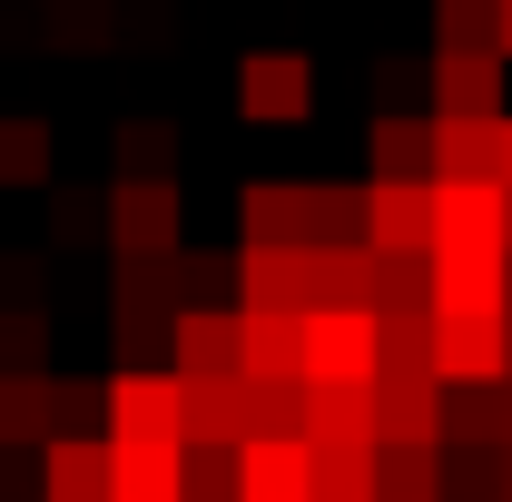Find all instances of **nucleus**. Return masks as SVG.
Listing matches in <instances>:
<instances>
[{
  "label": "nucleus",
  "mask_w": 512,
  "mask_h": 502,
  "mask_svg": "<svg viewBox=\"0 0 512 502\" xmlns=\"http://www.w3.org/2000/svg\"><path fill=\"white\" fill-rule=\"evenodd\" d=\"M434 50H493V0H434Z\"/></svg>",
  "instance_id": "30"
},
{
  "label": "nucleus",
  "mask_w": 512,
  "mask_h": 502,
  "mask_svg": "<svg viewBox=\"0 0 512 502\" xmlns=\"http://www.w3.org/2000/svg\"><path fill=\"white\" fill-rule=\"evenodd\" d=\"M365 247L434 256V178H365Z\"/></svg>",
  "instance_id": "8"
},
{
  "label": "nucleus",
  "mask_w": 512,
  "mask_h": 502,
  "mask_svg": "<svg viewBox=\"0 0 512 502\" xmlns=\"http://www.w3.org/2000/svg\"><path fill=\"white\" fill-rule=\"evenodd\" d=\"M503 50H434L424 89H434V119H512L503 109Z\"/></svg>",
  "instance_id": "11"
},
{
  "label": "nucleus",
  "mask_w": 512,
  "mask_h": 502,
  "mask_svg": "<svg viewBox=\"0 0 512 502\" xmlns=\"http://www.w3.org/2000/svg\"><path fill=\"white\" fill-rule=\"evenodd\" d=\"M316 502H375V443H306Z\"/></svg>",
  "instance_id": "22"
},
{
  "label": "nucleus",
  "mask_w": 512,
  "mask_h": 502,
  "mask_svg": "<svg viewBox=\"0 0 512 502\" xmlns=\"http://www.w3.org/2000/svg\"><path fill=\"white\" fill-rule=\"evenodd\" d=\"M50 434H109V384L50 375Z\"/></svg>",
  "instance_id": "27"
},
{
  "label": "nucleus",
  "mask_w": 512,
  "mask_h": 502,
  "mask_svg": "<svg viewBox=\"0 0 512 502\" xmlns=\"http://www.w3.org/2000/svg\"><path fill=\"white\" fill-rule=\"evenodd\" d=\"M375 502H444V443H375Z\"/></svg>",
  "instance_id": "20"
},
{
  "label": "nucleus",
  "mask_w": 512,
  "mask_h": 502,
  "mask_svg": "<svg viewBox=\"0 0 512 502\" xmlns=\"http://www.w3.org/2000/svg\"><path fill=\"white\" fill-rule=\"evenodd\" d=\"M40 365H50V325L30 306H10L0 315V375H40Z\"/></svg>",
  "instance_id": "29"
},
{
  "label": "nucleus",
  "mask_w": 512,
  "mask_h": 502,
  "mask_svg": "<svg viewBox=\"0 0 512 502\" xmlns=\"http://www.w3.org/2000/svg\"><path fill=\"white\" fill-rule=\"evenodd\" d=\"M493 502H512V443L493 453Z\"/></svg>",
  "instance_id": "34"
},
{
  "label": "nucleus",
  "mask_w": 512,
  "mask_h": 502,
  "mask_svg": "<svg viewBox=\"0 0 512 502\" xmlns=\"http://www.w3.org/2000/svg\"><path fill=\"white\" fill-rule=\"evenodd\" d=\"M237 502H316L306 434H256V443H237Z\"/></svg>",
  "instance_id": "13"
},
{
  "label": "nucleus",
  "mask_w": 512,
  "mask_h": 502,
  "mask_svg": "<svg viewBox=\"0 0 512 502\" xmlns=\"http://www.w3.org/2000/svg\"><path fill=\"white\" fill-rule=\"evenodd\" d=\"M109 345H119V365H168L178 315H158V306H109Z\"/></svg>",
  "instance_id": "24"
},
{
  "label": "nucleus",
  "mask_w": 512,
  "mask_h": 502,
  "mask_svg": "<svg viewBox=\"0 0 512 502\" xmlns=\"http://www.w3.org/2000/svg\"><path fill=\"white\" fill-rule=\"evenodd\" d=\"M188 197L178 178H109V256H178Z\"/></svg>",
  "instance_id": "1"
},
{
  "label": "nucleus",
  "mask_w": 512,
  "mask_h": 502,
  "mask_svg": "<svg viewBox=\"0 0 512 502\" xmlns=\"http://www.w3.org/2000/svg\"><path fill=\"white\" fill-rule=\"evenodd\" d=\"M188 502H237V453L227 443H188Z\"/></svg>",
  "instance_id": "31"
},
{
  "label": "nucleus",
  "mask_w": 512,
  "mask_h": 502,
  "mask_svg": "<svg viewBox=\"0 0 512 502\" xmlns=\"http://www.w3.org/2000/svg\"><path fill=\"white\" fill-rule=\"evenodd\" d=\"M512 315H434V384H503Z\"/></svg>",
  "instance_id": "6"
},
{
  "label": "nucleus",
  "mask_w": 512,
  "mask_h": 502,
  "mask_svg": "<svg viewBox=\"0 0 512 502\" xmlns=\"http://www.w3.org/2000/svg\"><path fill=\"white\" fill-rule=\"evenodd\" d=\"M434 315H512V256L483 247H434Z\"/></svg>",
  "instance_id": "10"
},
{
  "label": "nucleus",
  "mask_w": 512,
  "mask_h": 502,
  "mask_svg": "<svg viewBox=\"0 0 512 502\" xmlns=\"http://www.w3.org/2000/svg\"><path fill=\"white\" fill-rule=\"evenodd\" d=\"M237 306L247 315H306L316 306V247H237Z\"/></svg>",
  "instance_id": "9"
},
{
  "label": "nucleus",
  "mask_w": 512,
  "mask_h": 502,
  "mask_svg": "<svg viewBox=\"0 0 512 502\" xmlns=\"http://www.w3.org/2000/svg\"><path fill=\"white\" fill-rule=\"evenodd\" d=\"M493 50L512 60V0H493Z\"/></svg>",
  "instance_id": "33"
},
{
  "label": "nucleus",
  "mask_w": 512,
  "mask_h": 502,
  "mask_svg": "<svg viewBox=\"0 0 512 502\" xmlns=\"http://www.w3.org/2000/svg\"><path fill=\"white\" fill-rule=\"evenodd\" d=\"M444 502H463V493H444Z\"/></svg>",
  "instance_id": "37"
},
{
  "label": "nucleus",
  "mask_w": 512,
  "mask_h": 502,
  "mask_svg": "<svg viewBox=\"0 0 512 502\" xmlns=\"http://www.w3.org/2000/svg\"><path fill=\"white\" fill-rule=\"evenodd\" d=\"M247 384H306V315H247Z\"/></svg>",
  "instance_id": "19"
},
{
  "label": "nucleus",
  "mask_w": 512,
  "mask_h": 502,
  "mask_svg": "<svg viewBox=\"0 0 512 502\" xmlns=\"http://www.w3.org/2000/svg\"><path fill=\"white\" fill-rule=\"evenodd\" d=\"M178 306H237V256H188L178 247Z\"/></svg>",
  "instance_id": "28"
},
{
  "label": "nucleus",
  "mask_w": 512,
  "mask_h": 502,
  "mask_svg": "<svg viewBox=\"0 0 512 502\" xmlns=\"http://www.w3.org/2000/svg\"><path fill=\"white\" fill-rule=\"evenodd\" d=\"M50 227H60V237H89V227H99V237H109V197H99V207H89V197H50Z\"/></svg>",
  "instance_id": "32"
},
{
  "label": "nucleus",
  "mask_w": 512,
  "mask_h": 502,
  "mask_svg": "<svg viewBox=\"0 0 512 502\" xmlns=\"http://www.w3.org/2000/svg\"><path fill=\"white\" fill-rule=\"evenodd\" d=\"M503 217H512V188H503Z\"/></svg>",
  "instance_id": "36"
},
{
  "label": "nucleus",
  "mask_w": 512,
  "mask_h": 502,
  "mask_svg": "<svg viewBox=\"0 0 512 502\" xmlns=\"http://www.w3.org/2000/svg\"><path fill=\"white\" fill-rule=\"evenodd\" d=\"M503 188H512V119H503Z\"/></svg>",
  "instance_id": "35"
},
{
  "label": "nucleus",
  "mask_w": 512,
  "mask_h": 502,
  "mask_svg": "<svg viewBox=\"0 0 512 502\" xmlns=\"http://www.w3.org/2000/svg\"><path fill=\"white\" fill-rule=\"evenodd\" d=\"M434 178H503V119H434Z\"/></svg>",
  "instance_id": "18"
},
{
  "label": "nucleus",
  "mask_w": 512,
  "mask_h": 502,
  "mask_svg": "<svg viewBox=\"0 0 512 502\" xmlns=\"http://www.w3.org/2000/svg\"><path fill=\"white\" fill-rule=\"evenodd\" d=\"M237 109L266 119V128H296L316 109V60L306 50H247L237 60Z\"/></svg>",
  "instance_id": "5"
},
{
  "label": "nucleus",
  "mask_w": 512,
  "mask_h": 502,
  "mask_svg": "<svg viewBox=\"0 0 512 502\" xmlns=\"http://www.w3.org/2000/svg\"><path fill=\"white\" fill-rule=\"evenodd\" d=\"M237 227H247V247H316L306 237V188H286V178H256L237 197Z\"/></svg>",
  "instance_id": "17"
},
{
  "label": "nucleus",
  "mask_w": 512,
  "mask_h": 502,
  "mask_svg": "<svg viewBox=\"0 0 512 502\" xmlns=\"http://www.w3.org/2000/svg\"><path fill=\"white\" fill-rule=\"evenodd\" d=\"M365 158H375V178H434V119H375Z\"/></svg>",
  "instance_id": "21"
},
{
  "label": "nucleus",
  "mask_w": 512,
  "mask_h": 502,
  "mask_svg": "<svg viewBox=\"0 0 512 502\" xmlns=\"http://www.w3.org/2000/svg\"><path fill=\"white\" fill-rule=\"evenodd\" d=\"M188 443H256V384L247 375H217V384H188Z\"/></svg>",
  "instance_id": "15"
},
{
  "label": "nucleus",
  "mask_w": 512,
  "mask_h": 502,
  "mask_svg": "<svg viewBox=\"0 0 512 502\" xmlns=\"http://www.w3.org/2000/svg\"><path fill=\"white\" fill-rule=\"evenodd\" d=\"M434 247H483V256H512L503 178H434Z\"/></svg>",
  "instance_id": "7"
},
{
  "label": "nucleus",
  "mask_w": 512,
  "mask_h": 502,
  "mask_svg": "<svg viewBox=\"0 0 512 502\" xmlns=\"http://www.w3.org/2000/svg\"><path fill=\"white\" fill-rule=\"evenodd\" d=\"M0 178L10 188H50V128L40 119H0Z\"/></svg>",
  "instance_id": "26"
},
{
  "label": "nucleus",
  "mask_w": 512,
  "mask_h": 502,
  "mask_svg": "<svg viewBox=\"0 0 512 502\" xmlns=\"http://www.w3.org/2000/svg\"><path fill=\"white\" fill-rule=\"evenodd\" d=\"M375 443H444V384L434 375H375Z\"/></svg>",
  "instance_id": "14"
},
{
  "label": "nucleus",
  "mask_w": 512,
  "mask_h": 502,
  "mask_svg": "<svg viewBox=\"0 0 512 502\" xmlns=\"http://www.w3.org/2000/svg\"><path fill=\"white\" fill-rule=\"evenodd\" d=\"M109 502H188V443L109 434Z\"/></svg>",
  "instance_id": "12"
},
{
  "label": "nucleus",
  "mask_w": 512,
  "mask_h": 502,
  "mask_svg": "<svg viewBox=\"0 0 512 502\" xmlns=\"http://www.w3.org/2000/svg\"><path fill=\"white\" fill-rule=\"evenodd\" d=\"M109 434L188 443V384L168 375V365H119L109 375Z\"/></svg>",
  "instance_id": "3"
},
{
  "label": "nucleus",
  "mask_w": 512,
  "mask_h": 502,
  "mask_svg": "<svg viewBox=\"0 0 512 502\" xmlns=\"http://www.w3.org/2000/svg\"><path fill=\"white\" fill-rule=\"evenodd\" d=\"M168 158H178L168 119H119V138H109V178H168Z\"/></svg>",
  "instance_id": "23"
},
{
  "label": "nucleus",
  "mask_w": 512,
  "mask_h": 502,
  "mask_svg": "<svg viewBox=\"0 0 512 502\" xmlns=\"http://www.w3.org/2000/svg\"><path fill=\"white\" fill-rule=\"evenodd\" d=\"M0 443H50V375H0Z\"/></svg>",
  "instance_id": "25"
},
{
  "label": "nucleus",
  "mask_w": 512,
  "mask_h": 502,
  "mask_svg": "<svg viewBox=\"0 0 512 502\" xmlns=\"http://www.w3.org/2000/svg\"><path fill=\"white\" fill-rule=\"evenodd\" d=\"M40 473H50V502H109V434H50Z\"/></svg>",
  "instance_id": "16"
},
{
  "label": "nucleus",
  "mask_w": 512,
  "mask_h": 502,
  "mask_svg": "<svg viewBox=\"0 0 512 502\" xmlns=\"http://www.w3.org/2000/svg\"><path fill=\"white\" fill-rule=\"evenodd\" d=\"M178 384H217L247 375V306H178V345H168Z\"/></svg>",
  "instance_id": "4"
},
{
  "label": "nucleus",
  "mask_w": 512,
  "mask_h": 502,
  "mask_svg": "<svg viewBox=\"0 0 512 502\" xmlns=\"http://www.w3.org/2000/svg\"><path fill=\"white\" fill-rule=\"evenodd\" d=\"M384 325L375 306H306V384H375Z\"/></svg>",
  "instance_id": "2"
}]
</instances>
